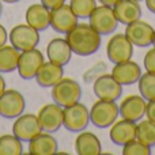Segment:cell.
Instances as JSON below:
<instances>
[{"label": "cell", "mask_w": 155, "mask_h": 155, "mask_svg": "<svg viewBox=\"0 0 155 155\" xmlns=\"http://www.w3.org/2000/svg\"><path fill=\"white\" fill-rule=\"evenodd\" d=\"M101 37L90 23H78L71 31L65 34V40L70 44L72 53L78 56H90L99 51L101 48Z\"/></svg>", "instance_id": "1"}, {"label": "cell", "mask_w": 155, "mask_h": 155, "mask_svg": "<svg viewBox=\"0 0 155 155\" xmlns=\"http://www.w3.org/2000/svg\"><path fill=\"white\" fill-rule=\"evenodd\" d=\"M51 95L53 102L65 107L80 101V98H82V87H80V84L76 80L63 76L52 87Z\"/></svg>", "instance_id": "2"}, {"label": "cell", "mask_w": 155, "mask_h": 155, "mask_svg": "<svg viewBox=\"0 0 155 155\" xmlns=\"http://www.w3.org/2000/svg\"><path fill=\"white\" fill-rule=\"evenodd\" d=\"M120 116L118 105L114 101L98 99L90 109V123L97 128H110Z\"/></svg>", "instance_id": "3"}, {"label": "cell", "mask_w": 155, "mask_h": 155, "mask_svg": "<svg viewBox=\"0 0 155 155\" xmlns=\"http://www.w3.org/2000/svg\"><path fill=\"white\" fill-rule=\"evenodd\" d=\"M63 127L70 132L79 134L84 131L90 124V110L80 102L63 107Z\"/></svg>", "instance_id": "4"}, {"label": "cell", "mask_w": 155, "mask_h": 155, "mask_svg": "<svg viewBox=\"0 0 155 155\" xmlns=\"http://www.w3.org/2000/svg\"><path fill=\"white\" fill-rule=\"evenodd\" d=\"M88 23L101 35L112 34V33L116 31V29L118 26V21L114 15L113 7L104 4H99L94 8L91 15L88 16Z\"/></svg>", "instance_id": "5"}, {"label": "cell", "mask_w": 155, "mask_h": 155, "mask_svg": "<svg viewBox=\"0 0 155 155\" xmlns=\"http://www.w3.org/2000/svg\"><path fill=\"white\" fill-rule=\"evenodd\" d=\"M8 41L19 52L37 48L40 44V31L29 25H16L8 34Z\"/></svg>", "instance_id": "6"}, {"label": "cell", "mask_w": 155, "mask_h": 155, "mask_svg": "<svg viewBox=\"0 0 155 155\" xmlns=\"http://www.w3.org/2000/svg\"><path fill=\"white\" fill-rule=\"evenodd\" d=\"M44 63H45V57H44L42 52L38 51L37 48H33L29 51L21 52L16 70H18L19 76L23 80H30L35 78L38 70Z\"/></svg>", "instance_id": "7"}, {"label": "cell", "mask_w": 155, "mask_h": 155, "mask_svg": "<svg viewBox=\"0 0 155 155\" xmlns=\"http://www.w3.org/2000/svg\"><path fill=\"white\" fill-rule=\"evenodd\" d=\"M106 54L113 64L131 60L134 56V44L127 38L125 34H114L107 41Z\"/></svg>", "instance_id": "8"}, {"label": "cell", "mask_w": 155, "mask_h": 155, "mask_svg": "<svg viewBox=\"0 0 155 155\" xmlns=\"http://www.w3.org/2000/svg\"><path fill=\"white\" fill-rule=\"evenodd\" d=\"M26 101L18 90H5L0 95V117L16 118L25 112Z\"/></svg>", "instance_id": "9"}, {"label": "cell", "mask_w": 155, "mask_h": 155, "mask_svg": "<svg viewBox=\"0 0 155 155\" xmlns=\"http://www.w3.org/2000/svg\"><path fill=\"white\" fill-rule=\"evenodd\" d=\"M40 132H42V128L40 125L37 114L22 113L15 118V123L12 124V134L22 142H30Z\"/></svg>", "instance_id": "10"}, {"label": "cell", "mask_w": 155, "mask_h": 155, "mask_svg": "<svg viewBox=\"0 0 155 155\" xmlns=\"http://www.w3.org/2000/svg\"><path fill=\"white\" fill-rule=\"evenodd\" d=\"M93 91L98 99L116 102L121 98L123 86L112 76V74H104L93 82Z\"/></svg>", "instance_id": "11"}, {"label": "cell", "mask_w": 155, "mask_h": 155, "mask_svg": "<svg viewBox=\"0 0 155 155\" xmlns=\"http://www.w3.org/2000/svg\"><path fill=\"white\" fill-rule=\"evenodd\" d=\"M78 16L70 7V4H61L60 7L51 10V27L57 33L67 34L79 22Z\"/></svg>", "instance_id": "12"}, {"label": "cell", "mask_w": 155, "mask_h": 155, "mask_svg": "<svg viewBox=\"0 0 155 155\" xmlns=\"http://www.w3.org/2000/svg\"><path fill=\"white\" fill-rule=\"evenodd\" d=\"M40 125L42 131L53 134L57 132L63 127V106L57 105L56 102L53 104H46L38 110L37 113Z\"/></svg>", "instance_id": "13"}, {"label": "cell", "mask_w": 155, "mask_h": 155, "mask_svg": "<svg viewBox=\"0 0 155 155\" xmlns=\"http://www.w3.org/2000/svg\"><path fill=\"white\" fill-rule=\"evenodd\" d=\"M124 34H125L127 38L134 44V46L147 48V46L153 45L154 29L150 23L142 21V19L127 25V29H125V33H124Z\"/></svg>", "instance_id": "14"}, {"label": "cell", "mask_w": 155, "mask_h": 155, "mask_svg": "<svg viewBox=\"0 0 155 155\" xmlns=\"http://www.w3.org/2000/svg\"><path fill=\"white\" fill-rule=\"evenodd\" d=\"M146 106H147V101L142 95L131 94L121 101V104L118 105V110L121 118L137 123L146 116Z\"/></svg>", "instance_id": "15"}, {"label": "cell", "mask_w": 155, "mask_h": 155, "mask_svg": "<svg viewBox=\"0 0 155 155\" xmlns=\"http://www.w3.org/2000/svg\"><path fill=\"white\" fill-rule=\"evenodd\" d=\"M109 137L116 146H125L131 140L136 139V123L127 118L116 120L110 125Z\"/></svg>", "instance_id": "16"}, {"label": "cell", "mask_w": 155, "mask_h": 155, "mask_svg": "<svg viewBox=\"0 0 155 155\" xmlns=\"http://www.w3.org/2000/svg\"><path fill=\"white\" fill-rule=\"evenodd\" d=\"M110 74L121 86H131L134 83H137V80L142 76L143 72L140 65L131 59L127 60V61L114 64Z\"/></svg>", "instance_id": "17"}, {"label": "cell", "mask_w": 155, "mask_h": 155, "mask_svg": "<svg viewBox=\"0 0 155 155\" xmlns=\"http://www.w3.org/2000/svg\"><path fill=\"white\" fill-rule=\"evenodd\" d=\"M72 49L65 38H53L46 45V57L49 61L57 65H67L71 61Z\"/></svg>", "instance_id": "18"}, {"label": "cell", "mask_w": 155, "mask_h": 155, "mask_svg": "<svg viewBox=\"0 0 155 155\" xmlns=\"http://www.w3.org/2000/svg\"><path fill=\"white\" fill-rule=\"evenodd\" d=\"M113 11L118 23L125 26L142 18V7L136 0H118L113 5Z\"/></svg>", "instance_id": "19"}, {"label": "cell", "mask_w": 155, "mask_h": 155, "mask_svg": "<svg viewBox=\"0 0 155 155\" xmlns=\"http://www.w3.org/2000/svg\"><path fill=\"white\" fill-rule=\"evenodd\" d=\"M25 18L26 23L38 31H44L51 26V10L46 8L42 3L30 5L26 10Z\"/></svg>", "instance_id": "20"}, {"label": "cell", "mask_w": 155, "mask_h": 155, "mask_svg": "<svg viewBox=\"0 0 155 155\" xmlns=\"http://www.w3.org/2000/svg\"><path fill=\"white\" fill-rule=\"evenodd\" d=\"M57 140L49 132H40L29 142V154L31 155H53L57 153Z\"/></svg>", "instance_id": "21"}, {"label": "cell", "mask_w": 155, "mask_h": 155, "mask_svg": "<svg viewBox=\"0 0 155 155\" xmlns=\"http://www.w3.org/2000/svg\"><path fill=\"white\" fill-rule=\"evenodd\" d=\"M102 151V144L95 134L88 131H82L75 139V153L78 155H99Z\"/></svg>", "instance_id": "22"}, {"label": "cell", "mask_w": 155, "mask_h": 155, "mask_svg": "<svg viewBox=\"0 0 155 155\" xmlns=\"http://www.w3.org/2000/svg\"><path fill=\"white\" fill-rule=\"evenodd\" d=\"M63 76H64V71H63L61 65H57L48 60L38 70L37 75H35V82L38 83V86L44 88L53 87Z\"/></svg>", "instance_id": "23"}, {"label": "cell", "mask_w": 155, "mask_h": 155, "mask_svg": "<svg viewBox=\"0 0 155 155\" xmlns=\"http://www.w3.org/2000/svg\"><path fill=\"white\" fill-rule=\"evenodd\" d=\"M21 52L12 45H4L0 48V72L10 74L18 68Z\"/></svg>", "instance_id": "24"}, {"label": "cell", "mask_w": 155, "mask_h": 155, "mask_svg": "<svg viewBox=\"0 0 155 155\" xmlns=\"http://www.w3.org/2000/svg\"><path fill=\"white\" fill-rule=\"evenodd\" d=\"M136 139L144 144L154 147L155 146V123L151 120H140L136 124Z\"/></svg>", "instance_id": "25"}, {"label": "cell", "mask_w": 155, "mask_h": 155, "mask_svg": "<svg viewBox=\"0 0 155 155\" xmlns=\"http://www.w3.org/2000/svg\"><path fill=\"white\" fill-rule=\"evenodd\" d=\"M14 134L0 136V155H22L23 144Z\"/></svg>", "instance_id": "26"}, {"label": "cell", "mask_w": 155, "mask_h": 155, "mask_svg": "<svg viewBox=\"0 0 155 155\" xmlns=\"http://www.w3.org/2000/svg\"><path fill=\"white\" fill-rule=\"evenodd\" d=\"M139 86V93L146 101H153L155 99V74L147 72L142 74V76L137 80Z\"/></svg>", "instance_id": "27"}, {"label": "cell", "mask_w": 155, "mask_h": 155, "mask_svg": "<svg viewBox=\"0 0 155 155\" xmlns=\"http://www.w3.org/2000/svg\"><path fill=\"white\" fill-rule=\"evenodd\" d=\"M70 7L79 19H88L97 7V0H71Z\"/></svg>", "instance_id": "28"}, {"label": "cell", "mask_w": 155, "mask_h": 155, "mask_svg": "<svg viewBox=\"0 0 155 155\" xmlns=\"http://www.w3.org/2000/svg\"><path fill=\"white\" fill-rule=\"evenodd\" d=\"M123 155H151V147L137 139L123 146Z\"/></svg>", "instance_id": "29"}, {"label": "cell", "mask_w": 155, "mask_h": 155, "mask_svg": "<svg viewBox=\"0 0 155 155\" xmlns=\"http://www.w3.org/2000/svg\"><path fill=\"white\" fill-rule=\"evenodd\" d=\"M106 70H107L106 64H105V63H102V61H99V63H97L95 65H93L91 68H88V70L86 71L83 79H84V82H87V83L94 82L97 78H99L101 75H104V74L106 72Z\"/></svg>", "instance_id": "30"}, {"label": "cell", "mask_w": 155, "mask_h": 155, "mask_svg": "<svg viewBox=\"0 0 155 155\" xmlns=\"http://www.w3.org/2000/svg\"><path fill=\"white\" fill-rule=\"evenodd\" d=\"M143 65H144V70L147 71V72L155 74V48L147 51V53L144 54Z\"/></svg>", "instance_id": "31"}, {"label": "cell", "mask_w": 155, "mask_h": 155, "mask_svg": "<svg viewBox=\"0 0 155 155\" xmlns=\"http://www.w3.org/2000/svg\"><path fill=\"white\" fill-rule=\"evenodd\" d=\"M146 117L148 120L155 123V99L153 101H147V106H146Z\"/></svg>", "instance_id": "32"}, {"label": "cell", "mask_w": 155, "mask_h": 155, "mask_svg": "<svg viewBox=\"0 0 155 155\" xmlns=\"http://www.w3.org/2000/svg\"><path fill=\"white\" fill-rule=\"evenodd\" d=\"M65 2H67V0H41V3H42L46 8H49V10L60 7V5L64 4Z\"/></svg>", "instance_id": "33"}, {"label": "cell", "mask_w": 155, "mask_h": 155, "mask_svg": "<svg viewBox=\"0 0 155 155\" xmlns=\"http://www.w3.org/2000/svg\"><path fill=\"white\" fill-rule=\"evenodd\" d=\"M7 41H8V33L5 30V27L3 25H0V48L4 46Z\"/></svg>", "instance_id": "34"}, {"label": "cell", "mask_w": 155, "mask_h": 155, "mask_svg": "<svg viewBox=\"0 0 155 155\" xmlns=\"http://www.w3.org/2000/svg\"><path fill=\"white\" fill-rule=\"evenodd\" d=\"M144 2H146V7L148 8V11L155 14V0H144Z\"/></svg>", "instance_id": "35"}, {"label": "cell", "mask_w": 155, "mask_h": 155, "mask_svg": "<svg viewBox=\"0 0 155 155\" xmlns=\"http://www.w3.org/2000/svg\"><path fill=\"white\" fill-rule=\"evenodd\" d=\"M99 4H104V5H109V7H113L118 0H98Z\"/></svg>", "instance_id": "36"}, {"label": "cell", "mask_w": 155, "mask_h": 155, "mask_svg": "<svg viewBox=\"0 0 155 155\" xmlns=\"http://www.w3.org/2000/svg\"><path fill=\"white\" fill-rule=\"evenodd\" d=\"M4 91H5V80H4V78L2 76V72H0V95H2Z\"/></svg>", "instance_id": "37"}, {"label": "cell", "mask_w": 155, "mask_h": 155, "mask_svg": "<svg viewBox=\"0 0 155 155\" xmlns=\"http://www.w3.org/2000/svg\"><path fill=\"white\" fill-rule=\"evenodd\" d=\"M3 3H8V4H14V3H18L19 0H2Z\"/></svg>", "instance_id": "38"}, {"label": "cell", "mask_w": 155, "mask_h": 155, "mask_svg": "<svg viewBox=\"0 0 155 155\" xmlns=\"http://www.w3.org/2000/svg\"><path fill=\"white\" fill-rule=\"evenodd\" d=\"M153 45L155 48V29H154V34H153Z\"/></svg>", "instance_id": "39"}, {"label": "cell", "mask_w": 155, "mask_h": 155, "mask_svg": "<svg viewBox=\"0 0 155 155\" xmlns=\"http://www.w3.org/2000/svg\"><path fill=\"white\" fill-rule=\"evenodd\" d=\"M2 0H0V16H2V14H3V5H2Z\"/></svg>", "instance_id": "40"}, {"label": "cell", "mask_w": 155, "mask_h": 155, "mask_svg": "<svg viewBox=\"0 0 155 155\" xmlns=\"http://www.w3.org/2000/svg\"><path fill=\"white\" fill-rule=\"evenodd\" d=\"M136 2H142V0H136Z\"/></svg>", "instance_id": "41"}]
</instances>
